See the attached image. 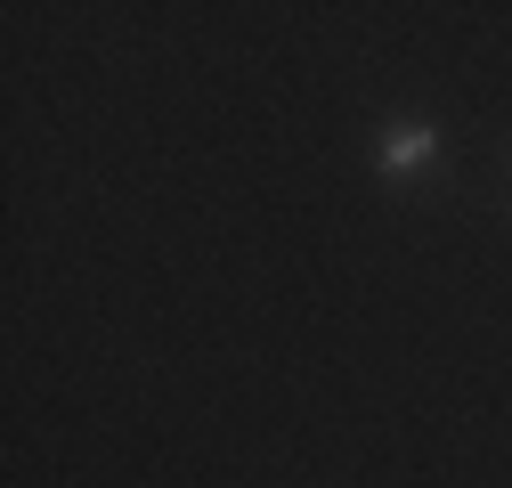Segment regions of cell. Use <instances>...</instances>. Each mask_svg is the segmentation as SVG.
<instances>
[{
  "instance_id": "1",
  "label": "cell",
  "mask_w": 512,
  "mask_h": 488,
  "mask_svg": "<svg viewBox=\"0 0 512 488\" xmlns=\"http://www.w3.org/2000/svg\"><path fill=\"white\" fill-rule=\"evenodd\" d=\"M439 155V131L431 122H399L391 139H382V171H415V163H431Z\"/></svg>"
}]
</instances>
